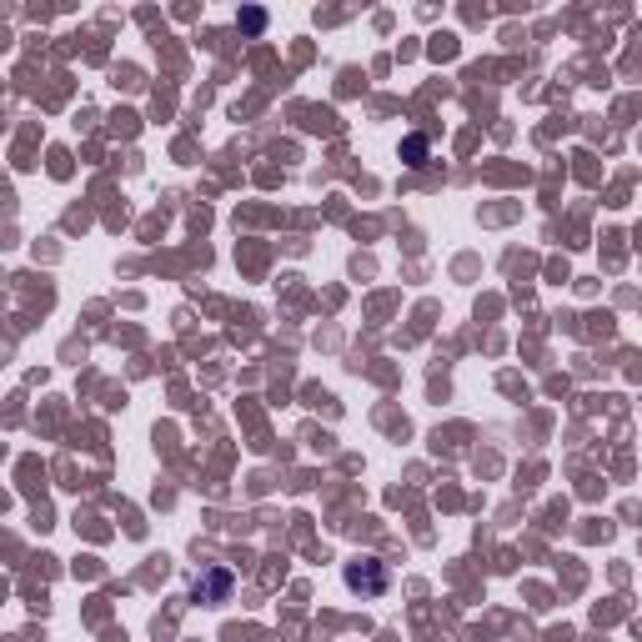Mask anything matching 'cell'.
<instances>
[{
  "instance_id": "1",
  "label": "cell",
  "mask_w": 642,
  "mask_h": 642,
  "mask_svg": "<svg viewBox=\"0 0 642 642\" xmlns=\"http://www.w3.org/2000/svg\"><path fill=\"white\" fill-rule=\"evenodd\" d=\"M347 587L362 592V597H382L387 592V567L377 557H357V562H347Z\"/></svg>"
},
{
  "instance_id": "2",
  "label": "cell",
  "mask_w": 642,
  "mask_h": 642,
  "mask_svg": "<svg viewBox=\"0 0 642 642\" xmlns=\"http://www.w3.org/2000/svg\"><path fill=\"white\" fill-rule=\"evenodd\" d=\"M226 592H231V572H226V567H216V572L196 577V602H221Z\"/></svg>"
},
{
  "instance_id": "3",
  "label": "cell",
  "mask_w": 642,
  "mask_h": 642,
  "mask_svg": "<svg viewBox=\"0 0 642 642\" xmlns=\"http://www.w3.org/2000/svg\"><path fill=\"white\" fill-rule=\"evenodd\" d=\"M402 156H407V166H422L427 161V136H407L402 141Z\"/></svg>"
},
{
  "instance_id": "4",
  "label": "cell",
  "mask_w": 642,
  "mask_h": 642,
  "mask_svg": "<svg viewBox=\"0 0 642 642\" xmlns=\"http://www.w3.org/2000/svg\"><path fill=\"white\" fill-rule=\"evenodd\" d=\"M236 21H241L246 31H261V26H266V11H241Z\"/></svg>"
}]
</instances>
